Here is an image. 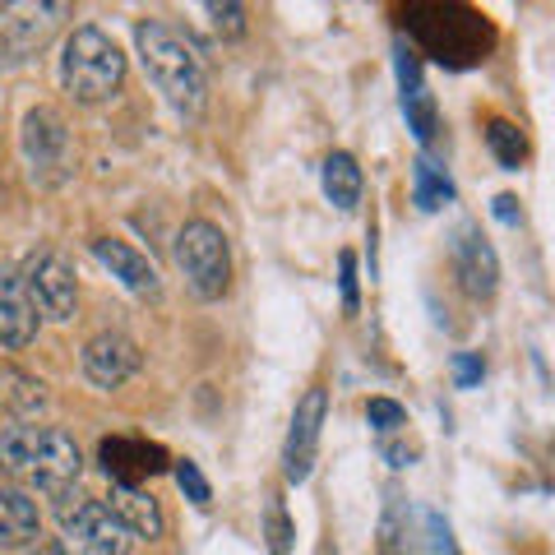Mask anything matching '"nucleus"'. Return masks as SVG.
Here are the masks:
<instances>
[{"label": "nucleus", "mask_w": 555, "mask_h": 555, "mask_svg": "<svg viewBox=\"0 0 555 555\" xmlns=\"http://www.w3.org/2000/svg\"><path fill=\"white\" fill-rule=\"evenodd\" d=\"M89 250H93L98 264H107V269H112V278H120V283L134 292V297H163V278H158V269H153L134 246H126V241H116V236H98Z\"/></svg>", "instance_id": "16"}, {"label": "nucleus", "mask_w": 555, "mask_h": 555, "mask_svg": "<svg viewBox=\"0 0 555 555\" xmlns=\"http://www.w3.org/2000/svg\"><path fill=\"white\" fill-rule=\"evenodd\" d=\"M171 477H177L181 495L190 500V505L208 509V500H214V491H208V481H204V473H199V463H190V459H177V463H171Z\"/></svg>", "instance_id": "25"}, {"label": "nucleus", "mask_w": 555, "mask_h": 555, "mask_svg": "<svg viewBox=\"0 0 555 555\" xmlns=\"http://www.w3.org/2000/svg\"><path fill=\"white\" fill-rule=\"evenodd\" d=\"M320 181H324V195H328V204L334 208H357L361 204V167H357V158L352 153H328L324 158V171H320Z\"/></svg>", "instance_id": "20"}, {"label": "nucleus", "mask_w": 555, "mask_h": 555, "mask_svg": "<svg viewBox=\"0 0 555 555\" xmlns=\"http://www.w3.org/2000/svg\"><path fill=\"white\" fill-rule=\"evenodd\" d=\"M486 149L495 153V163L505 167V171H518L524 167V158H528V139H524V130L518 126H509V120H491L486 126Z\"/></svg>", "instance_id": "22"}, {"label": "nucleus", "mask_w": 555, "mask_h": 555, "mask_svg": "<svg viewBox=\"0 0 555 555\" xmlns=\"http://www.w3.org/2000/svg\"><path fill=\"white\" fill-rule=\"evenodd\" d=\"M412 199H416L422 214H436V208H444L449 199H454V185H449V177L430 158L412 163Z\"/></svg>", "instance_id": "21"}, {"label": "nucleus", "mask_w": 555, "mask_h": 555, "mask_svg": "<svg viewBox=\"0 0 555 555\" xmlns=\"http://www.w3.org/2000/svg\"><path fill=\"white\" fill-rule=\"evenodd\" d=\"M61 83L75 102L98 107V102L116 98V89L126 83V56L102 28H75L61 56Z\"/></svg>", "instance_id": "3"}, {"label": "nucleus", "mask_w": 555, "mask_h": 555, "mask_svg": "<svg viewBox=\"0 0 555 555\" xmlns=\"http://www.w3.org/2000/svg\"><path fill=\"white\" fill-rule=\"evenodd\" d=\"M412 20V38L422 42L436 61L449 65H473L491 51V28L477 10H463V5H412L408 10Z\"/></svg>", "instance_id": "4"}, {"label": "nucleus", "mask_w": 555, "mask_h": 555, "mask_svg": "<svg viewBox=\"0 0 555 555\" xmlns=\"http://www.w3.org/2000/svg\"><path fill=\"white\" fill-rule=\"evenodd\" d=\"M134 47H139V61H144L149 79L158 83V93L171 102V112H181L190 120L204 116L208 61L195 47V38L181 33L177 24H167V20H144L134 28Z\"/></svg>", "instance_id": "1"}, {"label": "nucleus", "mask_w": 555, "mask_h": 555, "mask_svg": "<svg viewBox=\"0 0 555 555\" xmlns=\"http://www.w3.org/2000/svg\"><path fill=\"white\" fill-rule=\"evenodd\" d=\"M315 555H338V551H334V542H324V546H320Z\"/></svg>", "instance_id": "34"}, {"label": "nucleus", "mask_w": 555, "mask_h": 555, "mask_svg": "<svg viewBox=\"0 0 555 555\" xmlns=\"http://www.w3.org/2000/svg\"><path fill=\"white\" fill-rule=\"evenodd\" d=\"M38 328H42V315L24 287V273L14 264H0V347L24 352L38 338Z\"/></svg>", "instance_id": "11"}, {"label": "nucleus", "mask_w": 555, "mask_h": 555, "mask_svg": "<svg viewBox=\"0 0 555 555\" xmlns=\"http://www.w3.org/2000/svg\"><path fill=\"white\" fill-rule=\"evenodd\" d=\"M495 218L505 222V228H514L518 222V199L514 195H495Z\"/></svg>", "instance_id": "32"}, {"label": "nucleus", "mask_w": 555, "mask_h": 555, "mask_svg": "<svg viewBox=\"0 0 555 555\" xmlns=\"http://www.w3.org/2000/svg\"><path fill=\"white\" fill-rule=\"evenodd\" d=\"M20 273H24V287H28L33 306H38L47 320H56V324L75 320V310H79V283H75V269H69L56 250L28 255Z\"/></svg>", "instance_id": "9"}, {"label": "nucleus", "mask_w": 555, "mask_h": 555, "mask_svg": "<svg viewBox=\"0 0 555 555\" xmlns=\"http://www.w3.org/2000/svg\"><path fill=\"white\" fill-rule=\"evenodd\" d=\"M408 500L389 491L385 500V514H379V551L385 555H408Z\"/></svg>", "instance_id": "23"}, {"label": "nucleus", "mask_w": 555, "mask_h": 555, "mask_svg": "<svg viewBox=\"0 0 555 555\" xmlns=\"http://www.w3.org/2000/svg\"><path fill=\"white\" fill-rule=\"evenodd\" d=\"M20 144H24L28 171H33V181H38V185L56 190V185H65L69 177H75V167H79V144H75V134H69L65 116H61L56 107H33V112L24 116Z\"/></svg>", "instance_id": "6"}, {"label": "nucleus", "mask_w": 555, "mask_h": 555, "mask_svg": "<svg viewBox=\"0 0 555 555\" xmlns=\"http://www.w3.org/2000/svg\"><path fill=\"white\" fill-rule=\"evenodd\" d=\"M33 555H83V551H75L65 542V537H51V542H38L33 546Z\"/></svg>", "instance_id": "33"}, {"label": "nucleus", "mask_w": 555, "mask_h": 555, "mask_svg": "<svg viewBox=\"0 0 555 555\" xmlns=\"http://www.w3.org/2000/svg\"><path fill=\"white\" fill-rule=\"evenodd\" d=\"M0 473L10 481H20V491H42L61 495L75 491L83 473V454L69 430L61 426H10L0 430Z\"/></svg>", "instance_id": "2"}, {"label": "nucleus", "mask_w": 555, "mask_h": 555, "mask_svg": "<svg viewBox=\"0 0 555 555\" xmlns=\"http://www.w3.org/2000/svg\"><path fill=\"white\" fill-rule=\"evenodd\" d=\"M177 264L185 273L190 292H195L199 301H222L232 287V246L228 236H222V228H214V222H185V228L177 232Z\"/></svg>", "instance_id": "5"}, {"label": "nucleus", "mask_w": 555, "mask_h": 555, "mask_svg": "<svg viewBox=\"0 0 555 555\" xmlns=\"http://www.w3.org/2000/svg\"><path fill=\"white\" fill-rule=\"evenodd\" d=\"M107 509L120 518V528H126L130 537H144V542H158L163 528H167L158 500H153L144 486H112Z\"/></svg>", "instance_id": "17"}, {"label": "nucleus", "mask_w": 555, "mask_h": 555, "mask_svg": "<svg viewBox=\"0 0 555 555\" xmlns=\"http://www.w3.org/2000/svg\"><path fill=\"white\" fill-rule=\"evenodd\" d=\"M98 459H102V473L112 477V486H139L144 477L167 467V449L149 440H130V436H112L98 444Z\"/></svg>", "instance_id": "14"}, {"label": "nucleus", "mask_w": 555, "mask_h": 555, "mask_svg": "<svg viewBox=\"0 0 555 555\" xmlns=\"http://www.w3.org/2000/svg\"><path fill=\"white\" fill-rule=\"evenodd\" d=\"M38 532H42L38 500L20 491V486H0V551H20L38 542Z\"/></svg>", "instance_id": "18"}, {"label": "nucleus", "mask_w": 555, "mask_h": 555, "mask_svg": "<svg viewBox=\"0 0 555 555\" xmlns=\"http://www.w3.org/2000/svg\"><path fill=\"white\" fill-rule=\"evenodd\" d=\"M264 537H269V555H292V537H297V528H292L287 505L278 495L264 505Z\"/></svg>", "instance_id": "24"}, {"label": "nucleus", "mask_w": 555, "mask_h": 555, "mask_svg": "<svg viewBox=\"0 0 555 555\" xmlns=\"http://www.w3.org/2000/svg\"><path fill=\"white\" fill-rule=\"evenodd\" d=\"M204 14L214 20V28L222 38H241V33H246V10H241L236 0H208Z\"/></svg>", "instance_id": "27"}, {"label": "nucleus", "mask_w": 555, "mask_h": 555, "mask_svg": "<svg viewBox=\"0 0 555 555\" xmlns=\"http://www.w3.org/2000/svg\"><path fill=\"white\" fill-rule=\"evenodd\" d=\"M65 20H69L65 0H20V5H0V61L38 56Z\"/></svg>", "instance_id": "8"}, {"label": "nucleus", "mask_w": 555, "mask_h": 555, "mask_svg": "<svg viewBox=\"0 0 555 555\" xmlns=\"http://www.w3.org/2000/svg\"><path fill=\"white\" fill-rule=\"evenodd\" d=\"M379 459H385V463H393V467H408V463L416 459V444H403V440L385 436V440H379Z\"/></svg>", "instance_id": "30"}, {"label": "nucleus", "mask_w": 555, "mask_h": 555, "mask_svg": "<svg viewBox=\"0 0 555 555\" xmlns=\"http://www.w3.org/2000/svg\"><path fill=\"white\" fill-rule=\"evenodd\" d=\"M398 89H403V116H408V130L430 144L440 130V107L430 98L426 79H422V56L416 51H398Z\"/></svg>", "instance_id": "15"}, {"label": "nucleus", "mask_w": 555, "mask_h": 555, "mask_svg": "<svg viewBox=\"0 0 555 555\" xmlns=\"http://www.w3.org/2000/svg\"><path fill=\"white\" fill-rule=\"evenodd\" d=\"M51 500H56V524H61L65 542L75 551H83V555H130L134 537L120 528V518L102 505V500L83 495L79 486L75 491L51 495Z\"/></svg>", "instance_id": "7"}, {"label": "nucleus", "mask_w": 555, "mask_h": 555, "mask_svg": "<svg viewBox=\"0 0 555 555\" xmlns=\"http://www.w3.org/2000/svg\"><path fill=\"white\" fill-rule=\"evenodd\" d=\"M83 375L93 379L98 389H120L126 379L144 366V352H139V343L130 334H98L83 343Z\"/></svg>", "instance_id": "12"}, {"label": "nucleus", "mask_w": 555, "mask_h": 555, "mask_svg": "<svg viewBox=\"0 0 555 555\" xmlns=\"http://www.w3.org/2000/svg\"><path fill=\"white\" fill-rule=\"evenodd\" d=\"M324 412H328V398L324 389H306L297 412H292V426H287V444H283V473L292 486H301L315 467L320 454V430H324Z\"/></svg>", "instance_id": "10"}, {"label": "nucleus", "mask_w": 555, "mask_h": 555, "mask_svg": "<svg viewBox=\"0 0 555 555\" xmlns=\"http://www.w3.org/2000/svg\"><path fill=\"white\" fill-rule=\"evenodd\" d=\"M51 403V393L38 375H28L20 366H0V408L10 416H20V422H33V416H42Z\"/></svg>", "instance_id": "19"}, {"label": "nucleus", "mask_w": 555, "mask_h": 555, "mask_svg": "<svg viewBox=\"0 0 555 555\" xmlns=\"http://www.w3.org/2000/svg\"><path fill=\"white\" fill-rule=\"evenodd\" d=\"M481 375H486L481 352H459V357H454V385H459V389H477Z\"/></svg>", "instance_id": "29"}, {"label": "nucleus", "mask_w": 555, "mask_h": 555, "mask_svg": "<svg viewBox=\"0 0 555 555\" xmlns=\"http://www.w3.org/2000/svg\"><path fill=\"white\" fill-rule=\"evenodd\" d=\"M338 287H343V310H347V315H357L361 297H357V255L352 250L338 255Z\"/></svg>", "instance_id": "28"}, {"label": "nucleus", "mask_w": 555, "mask_h": 555, "mask_svg": "<svg viewBox=\"0 0 555 555\" xmlns=\"http://www.w3.org/2000/svg\"><path fill=\"white\" fill-rule=\"evenodd\" d=\"M454 273H459V287L467 297H495L500 287V259L491 250V241H486L477 228H459L454 232Z\"/></svg>", "instance_id": "13"}, {"label": "nucleus", "mask_w": 555, "mask_h": 555, "mask_svg": "<svg viewBox=\"0 0 555 555\" xmlns=\"http://www.w3.org/2000/svg\"><path fill=\"white\" fill-rule=\"evenodd\" d=\"M426 528H430V546H436L440 555H459V546H454V532H449V524L440 514H430L426 518Z\"/></svg>", "instance_id": "31"}, {"label": "nucleus", "mask_w": 555, "mask_h": 555, "mask_svg": "<svg viewBox=\"0 0 555 555\" xmlns=\"http://www.w3.org/2000/svg\"><path fill=\"white\" fill-rule=\"evenodd\" d=\"M366 422L379 430V436H393V430L408 426V408L393 403V398H371V403H366Z\"/></svg>", "instance_id": "26"}]
</instances>
